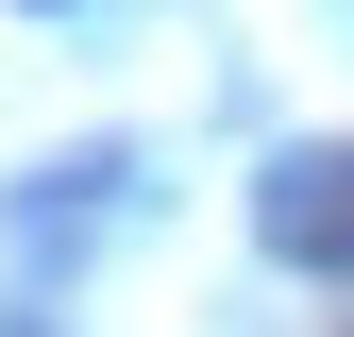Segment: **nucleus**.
<instances>
[{"label": "nucleus", "mask_w": 354, "mask_h": 337, "mask_svg": "<svg viewBox=\"0 0 354 337\" xmlns=\"http://www.w3.org/2000/svg\"><path fill=\"white\" fill-rule=\"evenodd\" d=\"M253 253L304 287H354V135H287L253 168Z\"/></svg>", "instance_id": "nucleus-1"}, {"label": "nucleus", "mask_w": 354, "mask_h": 337, "mask_svg": "<svg viewBox=\"0 0 354 337\" xmlns=\"http://www.w3.org/2000/svg\"><path fill=\"white\" fill-rule=\"evenodd\" d=\"M17 17H51V0H17Z\"/></svg>", "instance_id": "nucleus-2"}]
</instances>
